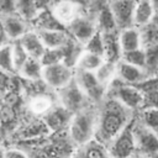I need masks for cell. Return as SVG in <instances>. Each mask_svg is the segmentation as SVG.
<instances>
[{
  "label": "cell",
  "mask_w": 158,
  "mask_h": 158,
  "mask_svg": "<svg viewBox=\"0 0 158 158\" xmlns=\"http://www.w3.org/2000/svg\"><path fill=\"white\" fill-rule=\"evenodd\" d=\"M149 1H151L152 6L154 7V10H156V11H158V0H149Z\"/></svg>",
  "instance_id": "b9f144b4"
},
{
  "label": "cell",
  "mask_w": 158,
  "mask_h": 158,
  "mask_svg": "<svg viewBox=\"0 0 158 158\" xmlns=\"http://www.w3.org/2000/svg\"><path fill=\"white\" fill-rule=\"evenodd\" d=\"M118 43L121 47V52H130L135 51L141 47V36H139V30L135 26L120 30L118 33Z\"/></svg>",
  "instance_id": "ac0fdd59"
},
{
  "label": "cell",
  "mask_w": 158,
  "mask_h": 158,
  "mask_svg": "<svg viewBox=\"0 0 158 158\" xmlns=\"http://www.w3.org/2000/svg\"><path fill=\"white\" fill-rule=\"evenodd\" d=\"M37 33L46 48H60L72 40L67 30H43L37 31Z\"/></svg>",
  "instance_id": "e0dca14e"
},
{
  "label": "cell",
  "mask_w": 158,
  "mask_h": 158,
  "mask_svg": "<svg viewBox=\"0 0 158 158\" xmlns=\"http://www.w3.org/2000/svg\"><path fill=\"white\" fill-rule=\"evenodd\" d=\"M121 59L128 64L139 67L146 69V53L143 48H138L135 51H130V52H125L121 56Z\"/></svg>",
  "instance_id": "f546056e"
},
{
  "label": "cell",
  "mask_w": 158,
  "mask_h": 158,
  "mask_svg": "<svg viewBox=\"0 0 158 158\" xmlns=\"http://www.w3.org/2000/svg\"><path fill=\"white\" fill-rule=\"evenodd\" d=\"M152 21H154V22H156V23L158 25V15H157V16L154 15V17H153V20H152Z\"/></svg>",
  "instance_id": "ee69618b"
},
{
  "label": "cell",
  "mask_w": 158,
  "mask_h": 158,
  "mask_svg": "<svg viewBox=\"0 0 158 158\" xmlns=\"http://www.w3.org/2000/svg\"><path fill=\"white\" fill-rule=\"evenodd\" d=\"M83 49L98 56H101L104 58V41H102V33L96 31L91 38L83 46Z\"/></svg>",
  "instance_id": "4dcf8cb0"
},
{
  "label": "cell",
  "mask_w": 158,
  "mask_h": 158,
  "mask_svg": "<svg viewBox=\"0 0 158 158\" xmlns=\"http://www.w3.org/2000/svg\"><path fill=\"white\" fill-rule=\"evenodd\" d=\"M143 105H146L147 107L158 109V90L143 93Z\"/></svg>",
  "instance_id": "d590c367"
},
{
  "label": "cell",
  "mask_w": 158,
  "mask_h": 158,
  "mask_svg": "<svg viewBox=\"0 0 158 158\" xmlns=\"http://www.w3.org/2000/svg\"><path fill=\"white\" fill-rule=\"evenodd\" d=\"M67 31L69 36L80 46H84L91 36L98 31L95 20L89 19L85 14L79 16L77 20H74L72 23L67 26Z\"/></svg>",
  "instance_id": "9c48e42d"
},
{
  "label": "cell",
  "mask_w": 158,
  "mask_h": 158,
  "mask_svg": "<svg viewBox=\"0 0 158 158\" xmlns=\"http://www.w3.org/2000/svg\"><path fill=\"white\" fill-rule=\"evenodd\" d=\"M136 148L146 154H158V136L144 125L133 126Z\"/></svg>",
  "instance_id": "8fae6325"
},
{
  "label": "cell",
  "mask_w": 158,
  "mask_h": 158,
  "mask_svg": "<svg viewBox=\"0 0 158 158\" xmlns=\"http://www.w3.org/2000/svg\"><path fill=\"white\" fill-rule=\"evenodd\" d=\"M32 1L35 4L36 9L38 10V12L40 11H43V10L51 9L52 5H53V2H54V0H32Z\"/></svg>",
  "instance_id": "ab89813d"
},
{
  "label": "cell",
  "mask_w": 158,
  "mask_h": 158,
  "mask_svg": "<svg viewBox=\"0 0 158 158\" xmlns=\"http://www.w3.org/2000/svg\"><path fill=\"white\" fill-rule=\"evenodd\" d=\"M15 117V112L12 111L11 106H5L1 111H0V122L4 125L10 123Z\"/></svg>",
  "instance_id": "74e56055"
},
{
  "label": "cell",
  "mask_w": 158,
  "mask_h": 158,
  "mask_svg": "<svg viewBox=\"0 0 158 158\" xmlns=\"http://www.w3.org/2000/svg\"><path fill=\"white\" fill-rule=\"evenodd\" d=\"M74 80L89 101H100L106 94V88L100 84L95 74L91 72L75 70Z\"/></svg>",
  "instance_id": "52a82bcc"
},
{
  "label": "cell",
  "mask_w": 158,
  "mask_h": 158,
  "mask_svg": "<svg viewBox=\"0 0 158 158\" xmlns=\"http://www.w3.org/2000/svg\"><path fill=\"white\" fill-rule=\"evenodd\" d=\"M11 47H12V59H14V65L16 69V73L20 70V68L25 64V62L30 58V56L27 54L26 49L22 47V44L20 43V41H14L11 42Z\"/></svg>",
  "instance_id": "1f68e13d"
},
{
  "label": "cell",
  "mask_w": 158,
  "mask_h": 158,
  "mask_svg": "<svg viewBox=\"0 0 158 158\" xmlns=\"http://www.w3.org/2000/svg\"><path fill=\"white\" fill-rule=\"evenodd\" d=\"M4 153H5V149L0 147V158H4Z\"/></svg>",
  "instance_id": "7bdbcfd3"
},
{
  "label": "cell",
  "mask_w": 158,
  "mask_h": 158,
  "mask_svg": "<svg viewBox=\"0 0 158 158\" xmlns=\"http://www.w3.org/2000/svg\"><path fill=\"white\" fill-rule=\"evenodd\" d=\"M74 68L64 62L43 65L42 81L53 90H59L74 79Z\"/></svg>",
  "instance_id": "277c9868"
},
{
  "label": "cell",
  "mask_w": 158,
  "mask_h": 158,
  "mask_svg": "<svg viewBox=\"0 0 158 158\" xmlns=\"http://www.w3.org/2000/svg\"><path fill=\"white\" fill-rule=\"evenodd\" d=\"M4 158H28V157H27V154H26L25 152H22L21 149L10 148V149H5Z\"/></svg>",
  "instance_id": "f35d334b"
},
{
  "label": "cell",
  "mask_w": 158,
  "mask_h": 158,
  "mask_svg": "<svg viewBox=\"0 0 158 158\" xmlns=\"http://www.w3.org/2000/svg\"><path fill=\"white\" fill-rule=\"evenodd\" d=\"M135 120H131L127 126L111 141L107 149L111 158H130L136 149V141L133 135Z\"/></svg>",
  "instance_id": "5b68a950"
},
{
  "label": "cell",
  "mask_w": 158,
  "mask_h": 158,
  "mask_svg": "<svg viewBox=\"0 0 158 158\" xmlns=\"http://www.w3.org/2000/svg\"><path fill=\"white\" fill-rule=\"evenodd\" d=\"M51 11L65 28L79 16L84 15L83 5L79 0H54Z\"/></svg>",
  "instance_id": "ba28073f"
},
{
  "label": "cell",
  "mask_w": 158,
  "mask_h": 158,
  "mask_svg": "<svg viewBox=\"0 0 158 158\" xmlns=\"http://www.w3.org/2000/svg\"><path fill=\"white\" fill-rule=\"evenodd\" d=\"M143 125L152 131H158V109L146 107L143 111Z\"/></svg>",
  "instance_id": "d6a6232c"
},
{
  "label": "cell",
  "mask_w": 158,
  "mask_h": 158,
  "mask_svg": "<svg viewBox=\"0 0 158 158\" xmlns=\"http://www.w3.org/2000/svg\"><path fill=\"white\" fill-rule=\"evenodd\" d=\"M102 41H104V59L111 63H117L122 56L121 47L118 43V35L116 32L102 33Z\"/></svg>",
  "instance_id": "d6986e66"
},
{
  "label": "cell",
  "mask_w": 158,
  "mask_h": 158,
  "mask_svg": "<svg viewBox=\"0 0 158 158\" xmlns=\"http://www.w3.org/2000/svg\"><path fill=\"white\" fill-rule=\"evenodd\" d=\"M73 158H111L109 149L105 144L93 138L83 146L78 147V151L74 153Z\"/></svg>",
  "instance_id": "2e32d148"
},
{
  "label": "cell",
  "mask_w": 158,
  "mask_h": 158,
  "mask_svg": "<svg viewBox=\"0 0 158 158\" xmlns=\"http://www.w3.org/2000/svg\"><path fill=\"white\" fill-rule=\"evenodd\" d=\"M94 74H95L96 79L100 81V84L107 89V86L111 84V81L116 78V63L104 60L102 64L94 72Z\"/></svg>",
  "instance_id": "4316f807"
},
{
  "label": "cell",
  "mask_w": 158,
  "mask_h": 158,
  "mask_svg": "<svg viewBox=\"0 0 158 158\" xmlns=\"http://www.w3.org/2000/svg\"><path fill=\"white\" fill-rule=\"evenodd\" d=\"M136 1H137V0H136Z\"/></svg>",
  "instance_id": "f6af8a7d"
},
{
  "label": "cell",
  "mask_w": 158,
  "mask_h": 158,
  "mask_svg": "<svg viewBox=\"0 0 158 158\" xmlns=\"http://www.w3.org/2000/svg\"><path fill=\"white\" fill-rule=\"evenodd\" d=\"M42 69H43V65L41 60L30 57L17 73L22 78L30 81H37V80H42Z\"/></svg>",
  "instance_id": "cb8c5ba5"
},
{
  "label": "cell",
  "mask_w": 158,
  "mask_h": 158,
  "mask_svg": "<svg viewBox=\"0 0 158 158\" xmlns=\"http://www.w3.org/2000/svg\"><path fill=\"white\" fill-rule=\"evenodd\" d=\"M57 94H58L57 96H58L59 105L62 107H64L67 111H69L70 114H74V112L79 111L80 109L88 106L85 104L89 100L83 94V91L80 90V88L78 86V84L75 83L74 79L64 88L57 90Z\"/></svg>",
  "instance_id": "8992f818"
},
{
  "label": "cell",
  "mask_w": 158,
  "mask_h": 158,
  "mask_svg": "<svg viewBox=\"0 0 158 158\" xmlns=\"http://www.w3.org/2000/svg\"><path fill=\"white\" fill-rule=\"evenodd\" d=\"M44 132H49L46 123L42 121H37V122H33L31 125H28L25 130H23V137L26 138H31V137H37V136H41V133H44Z\"/></svg>",
  "instance_id": "e575fe53"
},
{
  "label": "cell",
  "mask_w": 158,
  "mask_h": 158,
  "mask_svg": "<svg viewBox=\"0 0 158 158\" xmlns=\"http://www.w3.org/2000/svg\"><path fill=\"white\" fill-rule=\"evenodd\" d=\"M96 123L98 112L89 106H85L79 111L72 114L68 125V132L73 143L79 147L91 141L95 137Z\"/></svg>",
  "instance_id": "7a4b0ae2"
},
{
  "label": "cell",
  "mask_w": 158,
  "mask_h": 158,
  "mask_svg": "<svg viewBox=\"0 0 158 158\" xmlns=\"http://www.w3.org/2000/svg\"><path fill=\"white\" fill-rule=\"evenodd\" d=\"M35 25L36 31H43V30H67L52 14L51 9L40 11L37 16L31 22Z\"/></svg>",
  "instance_id": "7402d4cb"
},
{
  "label": "cell",
  "mask_w": 158,
  "mask_h": 158,
  "mask_svg": "<svg viewBox=\"0 0 158 158\" xmlns=\"http://www.w3.org/2000/svg\"><path fill=\"white\" fill-rule=\"evenodd\" d=\"M131 110L121 105L115 99H109L100 112H98V123L95 131V139L107 147L111 141L127 126L132 120L130 117Z\"/></svg>",
  "instance_id": "6da1fadb"
},
{
  "label": "cell",
  "mask_w": 158,
  "mask_h": 158,
  "mask_svg": "<svg viewBox=\"0 0 158 158\" xmlns=\"http://www.w3.org/2000/svg\"><path fill=\"white\" fill-rule=\"evenodd\" d=\"M136 0H112L110 2V10L116 21L117 28L123 30L135 26L133 25V10Z\"/></svg>",
  "instance_id": "30bf717a"
},
{
  "label": "cell",
  "mask_w": 158,
  "mask_h": 158,
  "mask_svg": "<svg viewBox=\"0 0 158 158\" xmlns=\"http://www.w3.org/2000/svg\"><path fill=\"white\" fill-rule=\"evenodd\" d=\"M0 20L2 22L4 30L10 40V42L19 41L30 28H28V22L22 19L20 15L15 14H9V15H2L0 16Z\"/></svg>",
  "instance_id": "7c38bea8"
},
{
  "label": "cell",
  "mask_w": 158,
  "mask_h": 158,
  "mask_svg": "<svg viewBox=\"0 0 158 158\" xmlns=\"http://www.w3.org/2000/svg\"><path fill=\"white\" fill-rule=\"evenodd\" d=\"M154 14L156 10L149 0H137L133 10V25L142 27L149 23L153 20Z\"/></svg>",
  "instance_id": "ffe728a7"
},
{
  "label": "cell",
  "mask_w": 158,
  "mask_h": 158,
  "mask_svg": "<svg viewBox=\"0 0 158 158\" xmlns=\"http://www.w3.org/2000/svg\"><path fill=\"white\" fill-rule=\"evenodd\" d=\"M116 78L126 84L137 85L147 79V73L143 68L128 64L120 59L116 63Z\"/></svg>",
  "instance_id": "4fadbf2b"
},
{
  "label": "cell",
  "mask_w": 158,
  "mask_h": 158,
  "mask_svg": "<svg viewBox=\"0 0 158 158\" xmlns=\"http://www.w3.org/2000/svg\"><path fill=\"white\" fill-rule=\"evenodd\" d=\"M7 43H10V40H9V37H7V35H6L5 30H4L2 22H1V20H0V47L5 46V44H7Z\"/></svg>",
  "instance_id": "60d3db41"
},
{
  "label": "cell",
  "mask_w": 158,
  "mask_h": 158,
  "mask_svg": "<svg viewBox=\"0 0 158 158\" xmlns=\"http://www.w3.org/2000/svg\"><path fill=\"white\" fill-rule=\"evenodd\" d=\"M16 14L27 22H32L37 16L38 10L36 9L32 0H16Z\"/></svg>",
  "instance_id": "f1b7e54d"
},
{
  "label": "cell",
  "mask_w": 158,
  "mask_h": 158,
  "mask_svg": "<svg viewBox=\"0 0 158 158\" xmlns=\"http://www.w3.org/2000/svg\"><path fill=\"white\" fill-rule=\"evenodd\" d=\"M95 23L98 31L101 33H112L117 31V25L110 10V6H102L99 10L98 16L95 19Z\"/></svg>",
  "instance_id": "603a6c76"
},
{
  "label": "cell",
  "mask_w": 158,
  "mask_h": 158,
  "mask_svg": "<svg viewBox=\"0 0 158 158\" xmlns=\"http://www.w3.org/2000/svg\"><path fill=\"white\" fill-rule=\"evenodd\" d=\"M146 53V69L151 72L158 69V44L144 49Z\"/></svg>",
  "instance_id": "836d02e7"
},
{
  "label": "cell",
  "mask_w": 158,
  "mask_h": 158,
  "mask_svg": "<svg viewBox=\"0 0 158 158\" xmlns=\"http://www.w3.org/2000/svg\"><path fill=\"white\" fill-rule=\"evenodd\" d=\"M106 91H111V99H115L131 111L143 105V93L137 86L126 84L117 78L111 81Z\"/></svg>",
  "instance_id": "3957f363"
},
{
  "label": "cell",
  "mask_w": 158,
  "mask_h": 158,
  "mask_svg": "<svg viewBox=\"0 0 158 158\" xmlns=\"http://www.w3.org/2000/svg\"><path fill=\"white\" fill-rule=\"evenodd\" d=\"M0 72L5 74H14L16 73L14 59H12V47L11 42L0 47Z\"/></svg>",
  "instance_id": "83f0119b"
},
{
  "label": "cell",
  "mask_w": 158,
  "mask_h": 158,
  "mask_svg": "<svg viewBox=\"0 0 158 158\" xmlns=\"http://www.w3.org/2000/svg\"><path fill=\"white\" fill-rule=\"evenodd\" d=\"M16 12V0H0V16L15 14Z\"/></svg>",
  "instance_id": "8d00e7d4"
},
{
  "label": "cell",
  "mask_w": 158,
  "mask_h": 158,
  "mask_svg": "<svg viewBox=\"0 0 158 158\" xmlns=\"http://www.w3.org/2000/svg\"><path fill=\"white\" fill-rule=\"evenodd\" d=\"M139 36L141 47L143 49L158 44V25L154 21H151L149 23L142 26V28L139 30Z\"/></svg>",
  "instance_id": "484cf974"
},
{
  "label": "cell",
  "mask_w": 158,
  "mask_h": 158,
  "mask_svg": "<svg viewBox=\"0 0 158 158\" xmlns=\"http://www.w3.org/2000/svg\"><path fill=\"white\" fill-rule=\"evenodd\" d=\"M105 59L101 56L81 51V53L78 56L75 64H74V70H83V72H91L94 73L104 62Z\"/></svg>",
  "instance_id": "44dd1931"
},
{
  "label": "cell",
  "mask_w": 158,
  "mask_h": 158,
  "mask_svg": "<svg viewBox=\"0 0 158 158\" xmlns=\"http://www.w3.org/2000/svg\"><path fill=\"white\" fill-rule=\"evenodd\" d=\"M28 107H30L31 112H33L36 115L44 116L48 111H51L54 107V105H53V100L51 96H48L46 94H38L30 100Z\"/></svg>",
  "instance_id": "d4e9b609"
},
{
  "label": "cell",
  "mask_w": 158,
  "mask_h": 158,
  "mask_svg": "<svg viewBox=\"0 0 158 158\" xmlns=\"http://www.w3.org/2000/svg\"><path fill=\"white\" fill-rule=\"evenodd\" d=\"M72 114L67 111L64 107H53L43 116V122L46 123L49 132H57L63 127L69 125Z\"/></svg>",
  "instance_id": "9a60e30c"
},
{
  "label": "cell",
  "mask_w": 158,
  "mask_h": 158,
  "mask_svg": "<svg viewBox=\"0 0 158 158\" xmlns=\"http://www.w3.org/2000/svg\"><path fill=\"white\" fill-rule=\"evenodd\" d=\"M19 41L31 58H36L41 60L46 51V47L36 30H28Z\"/></svg>",
  "instance_id": "5bb4252c"
}]
</instances>
